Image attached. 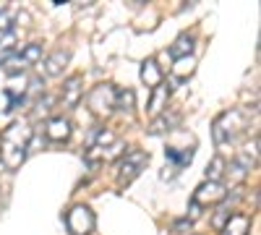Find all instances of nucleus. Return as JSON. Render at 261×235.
I'll return each instance as SVG.
<instances>
[{
    "label": "nucleus",
    "mask_w": 261,
    "mask_h": 235,
    "mask_svg": "<svg viewBox=\"0 0 261 235\" xmlns=\"http://www.w3.org/2000/svg\"><path fill=\"white\" fill-rule=\"evenodd\" d=\"M248 128V115L243 110H225L222 115H217L214 123H212V136H214V144L217 146H225V144H235L238 136L246 134Z\"/></svg>",
    "instance_id": "2"
},
{
    "label": "nucleus",
    "mask_w": 261,
    "mask_h": 235,
    "mask_svg": "<svg viewBox=\"0 0 261 235\" xmlns=\"http://www.w3.org/2000/svg\"><path fill=\"white\" fill-rule=\"evenodd\" d=\"M178 120H180V118H178L175 113H170V115H167V110H165L162 115H157V118H151V128H149V134H154V136H157V134L172 131V128L178 125Z\"/></svg>",
    "instance_id": "16"
},
{
    "label": "nucleus",
    "mask_w": 261,
    "mask_h": 235,
    "mask_svg": "<svg viewBox=\"0 0 261 235\" xmlns=\"http://www.w3.org/2000/svg\"><path fill=\"white\" fill-rule=\"evenodd\" d=\"M53 105H55V97H50V94L39 97V99L34 102V118H47L50 110H53Z\"/></svg>",
    "instance_id": "22"
},
{
    "label": "nucleus",
    "mask_w": 261,
    "mask_h": 235,
    "mask_svg": "<svg viewBox=\"0 0 261 235\" xmlns=\"http://www.w3.org/2000/svg\"><path fill=\"white\" fill-rule=\"evenodd\" d=\"M86 105L97 118H107L115 110V87L113 84H97L92 92L86 94Z\"/></svg>",
    "instance_id": "6"
},
{
    "label": "nucleus",
    "mask_w": 261,
    "mask_h": 235,
    "mask_svg": "<svg viewBox=\"0 0 261 235\" xmlns=\"http://www.w3.org/2000/svg\"><path fill=\"white\" fill-rule=\"evenodd\" d=\"M225 196H227V186H225L222 180H220V183L204 180L199 188L193 191V196H191V206L204 209V206H209V204H220V201H225Z\"/></svg>",
    "instance_id": "8"
},
{
    "label": "nucleus",
    "mask_w": 261,
    "mask_h": 235,
    "mask_svg": "<svg viewBox=\"0 0 261 235\" xmlns=\"http://www.w3.org/2000/svg\"><path fill=\"white\" fill-rule=\"evenodd\" d=\"M84 97V76L73 73L63 81V89H60V105L63 108H76Z\"/></svg>",
    "instance_id": "9"
},
{
    "label": "nucleus",
    "mask_w": 261,
    "mask_h": 235,
    "mask_svg": "<svg viewBox=\"0 0 261 235\" xmlns=\"http://www.w3.org/2000/svg\"><path fill=\"white\" fill-rule=\"evenodd\" d=\"M188 55H193V34L183 32V34L170 45V58L178 60V58H188Z\"/></svg>",
    "instance_id": "15"
},
{
    "label": "nucleus",
    "mask_w": 261,
    "mask_h": 235,
    "mask_svg": "<svg viewBox=\"0 0 261 235\" xmlns=\"http://www.w3.org/2000/svg\"><path fill=\"white\" fill-rule=\"evenodd\" d=\"M123 141L118 139L115 131L110 128H99L97 136H94V144L89 146L86 152V162L89 165H97V162H107V160H115V157H123Z\"/></svg>",
    "instance_id": "3"
},
{
    "label": "nucleus",
    "mask_w": 261,
    "mask_h": 235,
    "mask_svg": "<svg viewBox=\"0 0 261 235\" xmlns=\"http://www.w3.org/2000/svg\"><path fill=\"white\" fill-rule=\"evenodd\" d=\"M225 170H227V160H225L222 154H217V157L206 165V180L220 183V178L225 175Z\"/></svg>",
    "instance_id": "19"
},
{
    "label": "nucleus",
    "mask_w": 261,
    "mask_h": 235,
    "mask_svg": "<svg viewBox=\"0 0 261 235\" xmlns=\"http://www.w3.org/2000/svg\"><path fill=\"white\" fill-rule=\"evenodd\" d=\"M13 47H16V34H13V29H11V32H0V63H3V60L13 53Z\"/></svg>",
    "instance_id": "21"
},
{
    "label": "nucleus",
    "mask_w": 261,
    "mask_h": 235,
    "mask_svg": "<svg viewBox=\"0 0 261 235\" xmlns=\"http://www.w3.org/2000/svg\"><path fill=\"white\" fill-rule=\"evenodd\" d=\"M170 92H172V87H170V84H165V81L160 84V87L151 89V97H149V105H146V113H149L151 118H157V115H162V113L167 110Z\"/></svg>",
    "instance_id": "11"
},
{
    "label": "nucleus",
    "mask_w": 261,
    "mask_h": 235,
    "mask_svg": "<svg viewBox=\"0 0 261 235\" xmlns=\"http://www.w3.org/2000/svg\"><path fill=\"white\" fill-rule=\"evenodd\" d=\"M97 225L94 212L86 206V204H73L65 215V227H68L71 235H92Z\"/></svg>",
    "instance_id": "7"
},
{
    "label": "nucleus",
    "mask_w": 261,
    "mask_h": 235,
    "mask_svg": "<svg viewBox=\"0 0 261 235\" xmlns=\"http://www.w3.org/2000/svg\"><path fill=\"white\" fill-rule=\"evenodd\" d=\"M34 136V128L29 120H13L3 128L0 134V165H3L8 173H16V170L24 165L27 154H29V144Z\"/></svg>",
    "instance_id": "1"
},
{
    "label": "nucleus",
    "mask_w": 261,
    "mask_h": 235,
    "mask_svg": "<svg viewBox=\"0 0 261 235\" xmlns=\"http://www.w3.org/2000/svg\"><path fill=\"white\" fill-rule=\"evenodd\" d=\"M191 225H193V222H191L188 217H183V220H178L175 225H172V230H175V232H183V230H191Z\"/></svg>",
    "instance_id": "25"
},
{
    "label": "nucleus",
    "mask_w": 261,
    "mask_h": 235,
    "mask_svg": "<svg viewBox=\"0 0 261 235\" xmlns=\"http://www.w3.org/2000/svg\"><path fill=\"white\" fill-rule=\"evenodd\" d=\"M149 154L144 149H128L123 152L120 162H118V186H128L130 180H136L141 175V170L146 167Z\"/></svg>",
    "instance_id": "5"
},
{
    "label": "nucleus",
    "mask_w": 261,
    "mask_h": 235,
    "mask_svg": "<svg viewBox=\"0 0 261 235\" xmlns=\"http://www.w3.org/2000/svg\"><path fill=\"white\" fill-rule=\"evenodd\" d=\"M193 68H196L193 55H188V58H178V60H175V66H172V79H175V81H186V79L193 73Z\"/></svg>",
    "instance_id": "18"
},
{
    "label": "nucleus",
    "mask_w": 261,
    "mask_h": 235,
    "mask_svg": "<svg viewBox=\"0 0 261 235\" xmlns=\"http://www.w3.org/2000/svg\"><path fill=\"white\" fill-rule=\"evenodd\" d=\"M68 60H71L68 50H55V53H50L45 60H42V71H45V76H60Z\"/></svg>",
    "instance_id": "13"
},
{
    "label": "nucleus",
    "mask_w": 261,
    "mask_h": 235,
    "mask_svg": "<svg viewBox=\"0 0 261 235\" xmlns=\"http://www.w3.org/2000/svg\"><path fill=\"white\" fill-rule=\"evenodd\" d=\"M13 24H11V16L6 11H0V32H11Z\"/></svg>",
    "instance_id": "24"
},
{
    "label": "nucleus",
    "mask_w": 261,
    "mask_h": 235,
    "mask_svg": "<svg viewBox=\"0 0 261 235\" xmlns=\"http://www.w3.org/2000/svg\"><path fill=\"white\" fill-rule=\"evenodd\" d=\"M45 136H47L53 144L68 141V139H71V120L65 118V115H53V118H47V123H45Z\"/></svg>",
    "instance_id": "10"
},
{
    "label": "nucleus",
    "mask_w": 261,
    "mask_h": 235,
    "mask_svg": "<svg viewBox=\"0 0 261 235\" xmlns=\"http://www.w3.org/2000/svg\"><path fill=\"white\" fill-rule=\"evenodd\" d=\"M251 215H243V212H232L230 220L222 225L220 235H246L251 230Z\"/></svg>",
    "instance_id": "12"
},
{
    "label": "nucleus",
    "mask_w": 261,
    "mask_h": 235,
    "mask_svg": "<svg viewBox=\"0 0 261 235\" xmlns=\"http://www.w3.org/2000/svg\"><path fill=\"white\" fill-rule=\"evenodd\" d=\"M134 108H136V94H134V89H115V110H120V113H125V115H130L134 113Z\"/></svg>",
    "instance_id": "17"
},
{
    "label": "nucleus",
    "mask_w": 261,
    "mask_h": 235,
    "mask_svg": "<svg viewBox=\"0 0 261 235\" xmlns=\"http://www.w3.org/2000/svg\"><path fill=\"white\" fill-rule=\"evenodd\" d=\"M39 60H42V45L29 42V45H21V50H13L3 60V71L8 76H18V73H27L32 66H37Z\"/></svg>",
    "instance_id": "4"
},
{
    "label": "nucleus",
    "mask_w": 261,
    "mask_h": 235,
    "mask_svg": "<svg viewBox=\"0 0 261 235\" xmlns=\"http://www.w3.org/2000/svg\"><path fill=\"white\" fill-rule=\"evenodd\" d=\"M217 212H220V215H214V227L222 230V225H225V222L230 220V215H232V209H230V204H225V206H220Z\"/></svg>",
    "instance_id": "23"
},
{
    "label": "nucleus",
    "mask_w": 261,
    "mask_h": 235,
    "mask_svg": "<svg viewBox=\"0 0 261 235\" xmlns=\"http://www.w3.org/2000/svg\"><path fill=\"white\" fill-rule=\"evenodd\" d=\"M141 81L146 84L149 89H154V87H160V84H162V71H160L154 58H146L141 63Z\"/></svg>",
    "instance_id": "14"
},
{
    "label": "nucleus",
    "mask_w": 261,
    "mask_h": 235,
    "mask_svg": "<svg viewBox=\"0 0 261 235\" xmlns=\"http://www.w3.org/2000/svg\"><path fill=\"white\" fill-rule=\"evenodd\" d=\"M165 154H167V160L172 162V170H178V167H183V165H188V162L193 160V149H183V152H180V149L170 146Z\"/></svg>",
    "instance_id": "20"
}]
</instances>
